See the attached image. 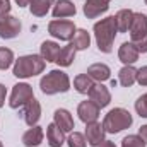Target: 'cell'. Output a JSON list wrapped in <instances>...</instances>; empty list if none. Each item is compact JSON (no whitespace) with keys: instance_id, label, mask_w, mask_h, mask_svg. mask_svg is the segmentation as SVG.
Listing matches in <instances>:
<instances>
[{"instance_id":"obj_1","label":"cell","mask_w":147,"mask_h":147,"mask_svg":"<svg viewBox=\"0 0 147 147\" xmlns=\"http://www.w3.org/2000/svg\"><path fill=\"white\" fill-rule=\"evenodd\" d=\"M92 31H94L96 45H98L99 51H101V53H111L115 38H116V33H118L115 16H110V17H105V19L98 21V22L94 24Z\"/></svg>"},{"instance_id":"obj_2","label":"cell","mask_w":147,"mask_h":147,"mask_svg":"<svg viewBox=\"0 0 147 147\" xmlns=\"http://www.w3.org/2000/svg\"><path fill=\"white\" fill-rule=\"evenodd\" d=\"M45 65H46V62L43 60L41 55H24L16 60L12 74L17 79H29V77H34L43 72Z\"/></svg>"},{"instance_id":"obj_3","label":"cell","mask_w":147,"mask_h":147,"mask_svg":"<svg viewBox=\"0 0 147 147\" xmlns=\"http://www.w3.org/2000/svg\"><path fill=\"white\" fill-rule=\"evenodd\" d=\"M39 87H41V92L46 94V96L58 94V92H67L70 89V79H69L67 74L58 70V69L50 70L46 75L41 77Z\"/></svg>"},{"instance_id":"obj_4","label":"cell","mask_w":147,"mask_h":147,"mask_svg":"<svg viewBox=\"0 0 147 147\" xmlns=\"http://www.w3.org/2000/svg\"><path fill=\"white\" fill-rule=\"evenodd\" d=\"M134 123V118L130 111L125 108H113L103 120V128L106 134H118L125 128H130Z\"/></svg>"},{"instance_id":"obj_5","label":"cell","mask_w":147,"mask_h":147,"mask_svg":"<svg viewBox=\"0 0 147 147\" xmlns=\"http://www.w3.org/2000/svg\"><path fill=\"white\" fill-rule=\"evenodd\" d=\"M34 98V92H33V87L26 82H19L12 87V94H10V99H9V106L12 110H19L22 106H26L31 99Z\"/></svg>"},{"instance_id":"obj_6","label":"cell","mask_w":147,"mask_h":147,"mask_svg":"<svg viewBox=\"0 0 147 147\" xmlns=\"http://www.w3.org/2000/svg\"><path fill=\"white\" fill-rule=\"evenodd\" d=\"M75 24L72 21H65V19H55L48 24V33L53 38L60 39V41H70L75 34Z\"/></svg>"},{"instance_id":"obj_7","label":"cell","mask_w":147,"mask_h":147,"mask_svg":"<svg viewBox=\"0 0 147 147\" xmlns=\"http://www.w3.org/2000/svg\"><path fill=\"white\" fill-rule=\"evenodd\" d=\"M130 38H132V43H140L147 39V16L142 12H134V19H132V24H130Z\"/></svg>"},{"instance_id":"obj_8","label":"cell","mask_w":147,"mask_h":147,"mask_svg":"<svg viewBox=\"0 0 147 147\" xmlns=\"http://www.w3.org/2000/svg\"><path fill=\"white\" fill-rule=\"evenodd\" d=\"M21 29H22V24L17 17L10 14L0 17V38L2 39H14L16 36H19Z\"/></svg>"},{"instance_id":"obj_9","label":"cell","mask_w":147,"mask_h":147,"mask_svg":"<svg viewBox=\"0 0 147 147\" xmlns=\"http://www.w3.org/2000/svg\"><path fill=\"white\" fill-rule=\"evenodd\" d=\"M89 99H91L94 105H98L99 108H106L111 103V94H110V91H108V87L103 86V82H98V84H94V86L91 87V91H89Z\"/></svg>"},{"instance_id":"obj_10","label":"cell","mask_w":147,"mask_h":147,"mask_svg":"<svg viewBox=\"0 0 147 147\" xmlns=\"http://www.w3.org/2000/svg\"><path fill=\"white\" fill-rule=\"evenodd\" d=\"M110 2L111 0H86V3L82 7L84 16L87 19H96V17L103 16L105 12H108Z\"/></svg>"},{"instance_id":"obj_11","label":"cell","mask_w":147,"mask_h":147,"mask_svg":"<svg viewBox=\"0 0 147 147\" xmlns=\"http://www.w3.org/2000/svg\"><path fill=\"white\" fill-rule=\"evenodd\" d=\"M99 111H101V108H99L98 105H94V103L89 99V101H82V103L79 105V108H77V115H79L80 121H84V123L87 125V123L98 121V118H99Z\"/></svg>"},{"instance_id":"obj_12","label":"cell","mask_w":147,"mask_h":147,"mask_svg":"<svg viewBox=\"0 0 147 147\" xmlns=\"http://www.w3.org/2000/svg\"><path fill=\"white\" fill-rule=\"evenodd\" d=\"M105 134L106 132H105L103 125L98 123V121H92V123L86 125V140H87L89 146H92V147L101 146L105 142Z\"/></svg>"},{"instance_id":"obj_13","label":"cell","mask_w":147,"mask_h":147,"mask_svg":"<svg viewBox=\"0 0 147 147\" xmlns=\"http://www.w3.org/2000/svg\"><path fill=\"white\" fill-rule=\"evenodd\" d=\"M139 50L137 46L130 41V43H123L118 50V58L123 65H134L137 60H139Z\"/></svg>"},{"instance_id":"obj_14","label":"cell","mask_w":147,"mask_h":147,"mask_svg":"<svg viewBox=\"0 0 147 147\" xmlns=\"http://www.w3.org/2000/svg\"><path fill=\"white\" fill-rule=\"evenodd\" d=\"M22 115H24V121H26L29 127L38 125V121H39V118H41V105H39V101L33 98V99L24 106Z\"/></svg>"},{"instance_id":"obj_15","label":"cell","mask_w":147,"mask_h":147,"mask_svg":"<svg viewBox=\"0 0 147 147\" xmlns=\"http://www.w3.org/2000/svg\"><path fill=\"white\" fill-rule=\"evenodd\" d=\"M53 123L58 127V128H62L63 132H72L74 128V118L72 115H70V111L63 110V108H58V110L55 111V115H53Z\"/></svg>"},{"instance_id":"obj_16","label":"cell","mask_w":147,"mask_h":147,"mask_svg":"<svg viewBox=\"0 0 147 147\" xmlns=\"http://www.w3.org/2000/svg\"><path fill=\"white\" fill-rule=\"evenodd\" d=\"M46 140L50 147H62V144L65 142V132L58 128L55 123H50L46 127Z\"/></svg>"},{"instance_id":"obj_17","label":"cell","mask_w":147,"mask_h":147,"mask_svg":"<svg viewBox=\"0 0 147 147\" xmlns=\"http://www.w3.org/2000/svg\"><path fill=\"white\" fill-rule=\"evenodd\" d=\"M77 14V9L70 0H58L53 7V17L55 19H62V17H72Z\"/></svg>"},{"instance_id":"obj_18","label":"cell","mask_w":147,"mask_h":147,"mask_svg":"<svg viewBox=\"0 0 147 147\" xmlns=\"http://www.w3.org/2000/svg\"><path fill=\"white\" fill-rule=\"evenodd\" d=\"M43 137H45L43 128L38 127V125H34V127H31L28 132H24V135H22V144L26 147H36L43 142Z\"/></svg>"},{"instance_id":"obj_19","label":"cell","mask_w":147,"mask_h":147,"mask_svg":"<svg viewBox=\"0 0 147 147\" xmlns=\"http://www.w3.org/2000/svg\"><path fill=\"white\" fill-rule=\"evenodd\" d=\"M87 75L92 79V80H98V82H105L111 77V70L106 63H92L89 69H87Z\"/></svg>"},{"instance_id":"obj_20","label":"cell","mask_w":147,"mask_h":147,"mask_svg":"<svg viewBox=\"0 0 147 147\" xmlns=\"http://www.w3.org/2000/svg\"><path fill=\"white\" fill-rule=\"evenodd\" d=\"M132 19H134V10H130V9H121V10H118L116 16H115L118 33H127V31L130 29Z\"/></svg>"},{"instance_id":"obj_21","label":"cell","mask_w":147,"mask_h":147,"mask_svg":"<svg viewBox=\"0 0 147 147\" xmlns=\"http://www.w3.org/2000/svg\"><path fill=\"white\" fill-rule=\"evenodd\" d=\"M62 48L55 41H43L41 43V57L45 62H57Z\"/></svg>"},{"instance_id":"obj_22","label":"cell","mask_w":147,"mask_h":147,"mask_svg":"<svg viewBox=\"0 0 147 147\" xmlns=\"http://www.w3.org/2000/svg\"><path fill=\"white\" fill-rule=\"evenodd\" d=\"M118 82L123 87H132L134 82H137V69L132 67V65H125L118 72Z\"/></svg>"},{"instance_id":"obj_23","label":"cell","mask_w":147,"mask_h":147,"mask_svg":"<svg viewBox=\"0 0 147 147\" xmlns=\"http://www.w3.org/2000/svg\"><path fill=\"white\" fill-rule=\"evenodd\" d=\"M55 3V0H31L29 2V10L33 16L36 17H43L48 14L50 7Z\"/></svg>"},{"instance_id":"obj_24","label":"cell","mask_w":147,"mask_h":147,"mask_svg":"<svg viewBox=\"0 0 147 147\" xmlns=\"http://www.w3.org/2000/svg\"><path fill=\"white\" fill-rule=\"evenodd\" d=\"M75 48H74V45H67V46H63L62 48V51H60V55H58V60L55 62V63H58L60 67H70L74 63V60H75Z\"/></svg>"},{"instance_id":"obj_25","label":"cell","mask_w":147,"mask_h":147,"mask_svg":"<svg viewBox=\"0 0 147 147\" xmlns=\"http://www.w3.org/2000/svg\"><path fill=\"white\" fill-rule=\"evenodd\" d=\"M92 86H94V82H92V79L87 74H79L74 79V87H75V91L79 94H89Z\"/></svg>"},{"instance_id":"obj_26","label":"cell","mask_w":147,"mask_h":147,"mask_svg":"<svg viewBox=\"0 0 147 147\" xmlns=\"http://www.w3.org/2000/svg\"><path fill=\"white\" fill-rule=\"evenodd\" d=\"M74 48L79 51V50H87L89 45H91V36L86 29H77L75 34H74V41H72Z\"/></svg>"},{"instance_id":"obj_27","label":"cell","mask_w":147,"mask_h":147,"mask_svg":"<svg viewBox=\"0 0 147 147\" xmlns=\"http://www.w3.org/2000/svg\"><path fill=\"white\" fill-rule=\"evenodd\" d=\"M14 62V51L9 48H0V70H7Z\"/></svg>"},{"instance_id":"obj_28","label":"cell","mask_w":147,"mask_h":147,"mask_svg":"<svg viewBox=\"0 0 147 147\" xmlns=\"http://www.w3.org/2000/svg\"><path fill=\"white\" fill-rule=\"evenodd\" d=\"M121 147H146V142L140 139V135H127L121 140Z\"/></svg>"},{"instance_id":"obj_29","label":"cell","mask_w":147,"mask_h":147,"mask_svg":"<svg viewBox=\"0 0 147 147\" xmlns=\"http://www.w3.org/2000/svg\"><path fill=\"white\" fill-rule=\"evenodd\" d=\"M86 135L84 134H79V132H74L72 135L67 139V144L69 147H86Z\"/></svg>"},{"instance_id":"obj_30","label":"cell","mask_w":147,"mask_h":147,"mask_svg":"<svg viewBox=\"0 0 147 147\" xmlns=\"http://www.w3.org/2000/svg\"><path fill=\"white\" fill-rule=\"evenodd\" d=\"M135 111L140 118H147V92L135 101Z\"/></svg>"},{"instance_id":"obj_31","label":"cell","mask_w":147,"mask_h":147,"mask_svg":"<svg viewBox=\"0 0 147 147\" xmlns=\"http://www.w3.org/2000/svg\"><path fill=\"white\" fill-rule=\"evenodd\" d=\"M137 82L140 86H147V65L146 67H140L137 70Z\"/></svg>"},{"instance_id":"obj_32","label":"cell","mask_w":147,"mask_h":147,"mask_svg":"<svg viewBox=\"0 0 147 147\" xmlns=\"http://www.w3.org/2000/svg\"><path fill=\"white\" fill-rule=\"evenodd\" d=\"M10 12V0H0V17Z\"/></svg>"},{"instance_id":"obj_33","label":"cell","mask_w":147,"mask_h":147,"mask_svg":"<svg viewBox=\"0 0 147 147\" xmlns=\"http://www.w3.org/2000/svg\"><path fill=\"white\" fill-rule=\"evenodd\" d=\"M5 96H7V89H5L3 84H0V108H2L3 103H5Z\"/></svg>"},{"instance_id":"obj_34","label":"cell","mask_w":147,"mask_h":147,"mask_svg":"<svg viewBox=\"0 0 147 147\" xmlns=\"http://www.w3.org/2000/svg\"><path fill=\"white\" fill-rule=\"evenodd\" d=\"M139 135H140V139L146 142V146H147V125H142L139 128Z\"/></svg>"},{"instance_id":"obj_35","label":"cell","mask_w":147,"mask_h":147,"mask_svg":"<svg viewBox=\"0 0 147 147\" xmlns=\"http://www.w3.org/2000/svg\"><path fill=\"white\" fill-rule=\"evenodd\" d=\"M29 2H31V0H16V3H17L19 7H28Z\"/></svg>"},{"instance_id":"obj_36","label":"cell","mask_w":147,"mask_h":147,"mask_svg":"<svg viewBox=\"0 0 147 147\" xmlns=\"http://www.w3.org/2000/svg\"><path fill=\"white\" fill-rule=\"evenodd\" d=\"M98 147H116V146H115V142H111V140H105L101 146H98Z\"/></svg>"},{"instance_id":"obj_37","label":"cell","mask_w":147,"mask_h":147,"mask_svg":"<svg viewBox=\"0 0 147 147\" xmlns=\"http://www.w3.org/2000/svg\"><path fill=\"white\" fill-rule=\"evenodd\" d=\"M0 147H3V146H2V142H0Z\"/></svg>"},{"instance_id":"obj_38","label":"cell","mask_w":147,"mask_h":147,"mask_svg":"<svg viewBox=\"0 0 147 147\" xmlns=\"http://www.w3.org/2000/svg\"><path fill=\"white\" fill-rule=\"evenodd\" d=\"M144 2H146V5H147V0H144Z\"/></svg>"}]
</instances>
